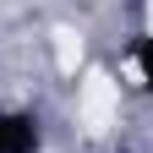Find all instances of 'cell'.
<instances>
[{
    "label": "cell",
    "mask_w": 153,
    "mask_h": 153,
    "mask_svg": "<svg viewBox=\"0 0 153 153\" xmlns=\"http://www.w3.org/2000/svg\"><path fill=\"white\" fill-rule=\"evenodd\" d=\"M0 153H44V120L27 104H0Z\"/></svg>",
    "instance_id": "1"
},
{
    "label": "cell",
    "mask_w": 153,
    "mask_h": 153,
    "mask_svg": "<svg viewBox=\"0 0 153 153\" xmlns=\"http://www.w3.org/2000/svg\"><path fill=\"white\" fill-rule=\"evenodd\" d=\"M131 71H137V88L153 99V33H142L137 44H131Z\"/></svg>",
    "instance_id": "2"
}]
</instances>
